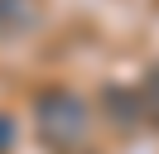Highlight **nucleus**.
<instances>
[{"label":"nucleus","instance_id":"nucleus-2","mask_svg":"<svg viewBox=\"0 0 159 154\" xmlns=\"http://www.w3.org/2000/svg\"><path fill=\"white\" fill-rule=\"evenodd\" d=\"M101 106L111 111V120H116L120 130H130V125L145 116V106H140V92H135V87H106V92H101Z\"/></svg>","mask_w":159,"mask_h":154},{"label":"nucleus","instance_id":"nucleus-1","mask_svg":"<svg viewBox=\"0 0 159 154\" xmlns=\"http://www.w3.org/2000/svg\"><path fill=\"white\" fill-rule=\"evenodd\" d=\"M34 116H39V135L53 149H77V144L87 140V130H92V106L82 101L77 92H68V87L39 92Z\"/></svg>","mask_w":159,"mask_h":154},{"label":"nucleus","instance_id":"nucleus-4","mask_svg":"<svg viewBox=\"0 0 159 154\" xmlns=\"http://www.w3.org/2000/svg\"><path fill=\"white\" fill-rule=\"evenodd\" d=\"M10 140H15V120H10V116H0V154L10 149Z\"/></svg>","mask_w":159,"mask_h":154},{"label":"nucleus","instance_id":"nucleus-3","mask_svg":"<svg viewBox=\"0 0 159 154\" xmlns=\"http://www.w3.org/2000/svg\"><path fill=\"white\" fill-rule=\"evenodd\" d=\"M140 106H145V116H159V63L149 67V77L140 82Z\"/></svg>","mask_w":159,"mask_h":154}]
</instances>
